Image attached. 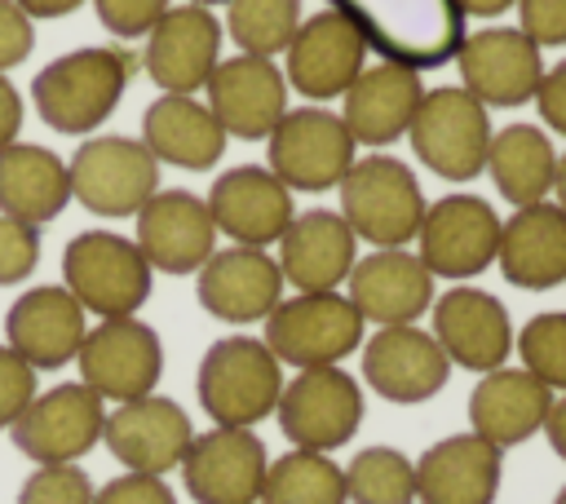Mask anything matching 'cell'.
<instances>
[{"mask_svg": "<svg viewBox=\"0 0 566 504\" xmlns=\"http://www.w3.org/2000/svg\"><path fill=\"white\" fill-rule=\"evenodd\" d=\"M133 53L119 44H84L62 57H53L31 80L35 115L62 133V137H88L102 128L115 106L124 102V88L133 80Z\"/></svg>", "mask_w": 566, "mask_h": 504, "instance_id": "cell-1", "label": "cell"}, {"mask_svg": "<svg viewBox=\"0 0 566 504\" xmlns=\"http://www.w3.org/2000/svg\"><path fill=\"white\" fill-rule=\"evenodd\" d=\"M376 53L411 71H429L455 57L464 44V13L455 0H327Z\"/></svg>", "mask_w": 566, "mask_h": 504, "instance_id": "cell-2", "label": "cell"}, {"mask_svg": "<svg viewBox=\"0 0 566 504\" xmlns=\"http://www.w3.org/2000/svg\"><path fill=\"white\" fill-rule=\"evenodd\" d=\"M199 407L212 424L252 429L256 420L274 416L283 393V363L270 354L261 336H221L199 358Z\"/></svg>", "mask_w": 566, "mask_h": 504, "instance_id": "cell-3", "label": "cell"}, {"mask_svg": "<svg viewBox=\"0 0 566 504\" xmlns=\"http://www.w3.org/2000/svg\"><path fill=\"white\" fill-rule=\"evenodd\" d=\"M340 217L371 248H407L424 221V190L416 172L394 155H363L340 177Z\"/></svg>", "mask_w": 566, "mask_h": 504, "instance_id": "cell-4", "label": "cell"}, {"mask_svg": "<svg viewBox=\"0 0 566 504\" xmlns=\"http://www.w3.org/2000/svg\"><path fill=\"white\" fill-rule=\"evenodd\" d=\"M155 270L142 248L115 230H84L62 248V287L97 318L137 314L150 301Z\"/></svg>", "mask_w": 566, "mask_h": 504, "instance_id": "cell-5", "label": "cell"}, {"mask_svg": "<svg viewBox=\"0 0 566 504\" xmlns=\"http://www.w3.org/2000/svg\"><path fill=\"white\" fill-rule=\"evenodd\" d=\"M363 314L345 292H296L265 318V345L283 367H340L363 349Z\"/></svg>", "mask_w": 566, "mask_h": 504, "instance_id": "cell-6", "label": "cell"}, {"mask_svg": "<svg viewBox=\"0 0 566 504\" xmlns=\"http://www.w3.org/2000/svg\"><path fill=\"white\" fill-rule=\"evenodd\" d=\"M491 115L486 106L464 93L460 84H442V88H424L407 141L416 150V159L438 172L442 181H469L486 168V146H491Z\"/></svg>", "mask_w": 566, "mask_h": 504, "instance_id": "cell-7", "label": "cell"}, {"mask_svg": "<svg viewBox=\"0 0 566 504\" xmlns=\"http://www.w3.org/2000/svg\"><path fill=\"white\" fill-rule=\"evenodd\" d=\"M270 150V172L296 195H323L336 190L340 177L349 172V164L358 159L354 137L345 128V119L327 106H287V115L274 124V133L265 137Z\"/></svg>", "mask_w": 566, "mask_h": 504, "instance_id": "cell-8", "label": "cell"}, {"mask_svg": "<svg viewBox=\"0 0 566 504\" xmlns=\"http://www.w3.org/2000/svg\"><path fill=\"white\" fill-rule=\"evenodd\" d=\"M71 172V199L97 217H137L146 199L159 190V159L142 146V137L106 133L75 146L66 159Z\"/></svg>", "mask_w": 566, "mask_h": 504, "instance_id": "cell-9", "label": "cell"}, {"mask_svg": "<svg viewBox=\"0 0 566 504\" xmlns=\"http://www.w3.org/2000/svg\"><path fill=\"white\" fill-rule=\"evenodd\" d=\"M363 385L340 367H305L292 380H283L279 393V429L301 451L332 455L336 447L354 442L363 424Z\"/></svg>", "mask_w": 566, "mask_h": 504, "instance_id": "cell-10", "label": "cell"}, {"mask_svg": "<svg viewBox=\"0 0 566 504\" xmlns=\"http://www.w3.org/2000/svg\"><path fill=\"white\" fill-rule=\"evenodd\" d=\"M75 367H80V380L102 402H133V398L155 393V385H159V376H164V340L137 314L97 318V327L84 332Z\"/></svg>", "mask_w": 566, "mask_h": 504, "instance_id": "cell-11", "label": "cell"}, {"mask_svg": "<svg viewBox=\"0 0 566 504\" xmlns=\"http://www.w3.org/2000/svg\"><path fill=\"white\" fill-rule=\"evenodd\" d=\"M106 402L84 385L66 380L27 402V411L13 420V447L35 464H80L102 442Z\"/></svg>", "mask_w": 566, "mask_h": 504, "instance_id": "cell-12", "label": "cell"}, {"mask_svg": "<svg viewBox=\"0 0 566 504\" xmlns=\"http://www.w3.org/2000/svg\"><path fill=\"white\" fill-rule=\"evenodd\" d=\"M500 212L482 195H442L416 230L420 261L433 279H478L500 252Z\"/></svg>", "mask_w": 566, "mask_h": 504, "instance_id": "cell-13", "label": "cell"}, {"mask_svg": "<svg viewBox=\"0 0 566 504\" xmlns=\"http://www.w3.org/2000/svg\"><path fill=\"white\" fill-rule=\"evenodd\" d=\"M429 318H433L429 332L442 345V354L451 358V367L486 376V371L504 367L513 354V318H509L504 301L486 287H473V283L447 287L442 296H433Z\"/></svg>", "mask_w": 566, "mask_h": 504, "instance_id": "cell-14", "label": "cell"}, {"mask_svg": "<svg viewBox=\"0 0 566 504\" xmlns=\"http://www.w3.org/2000/svg\"><path fill=\"white\" fill-rule=\"evenodd\" d=\"M265 464V442L252 429L212 424L208 433L190 438L177 469L195 504H261Z\"/></svg>", "mask_w": 566, "mask_h": 504, "instance_id": "cell-15", "label": "cell"}, {"mask_svg": "<svg viewBox=\"0 0 566 504\" xmlns=\"http://www.w3.org/2000/svg\"><path fill=\"white\" fill-rule=\"evenodd\" d=\"M363 66H367V44L336 9H318L301 18L292 44L283 49V80L305 102L345 97V88L363 75Z\"/></svg>", "mask_w": 566, "mask_h": 504, "instance_id": "cell-16", "label": "cell"}, {"mask_svg": "<svg viewBox=\"0 0 566 504\" xmlns=\"http://www.w3.org/2000/svg\"><path fill=\"white\" fill-rule=\"evenodd\" d=\"M226 27L203 4H172L150 31L142 49V66L159 93H199L221 62Z\"/></svg>", "mask_w": 566, "mask_h": 504, "instance_id": "cell-17", "label": "cell"}, {"mask_svg": "<svg viewBox=\"0 0 566 504\" xmlns=\"http://www.w3.org/2000/svg\"><path fill=\"white\" fill-rule=\"evenodd\" d=\"M451 62L460 66V88L482 106H522L544 80V49L517 27H486L464 35Z\"/></svg>", "mask_w": 566, "mask_h": 504, "instance_id": "cell-18", "label": "cell"}, {"mask_svg": "<svg viewBox=\"0 0 566 504\" xmlns=\"http://www.w3.org/2000/svg\"><path fill=\"white\" fill-rule=\"evenodd\" d=\"M363 380L371 385L376 398L416 407L442 393V385L451 380V358L442 354L433 332L416 323L376 327L371 340H363Z\"/></svg>", "mask_w": 566, "mask_h": 504, "instance_id": "cell-19", "label": "cell"}, {"mask_svg": "<svg viewBox=\"0 0 566 504\" xmlns=\"http://www.w3.org/2000/svg\"><path fill=\"white\" fill-rule=\"evenodd\" d=\"M190 438H195V424L186 407L164 393L115 402V411H106V424H102V442L124 464V473H150V477L172 473Z\"/></svg>", "mask_w": 566, "mask_h": 504, "instance_id": "cell-20", "label": "cell"}, {"mask_svg": "<svg viewBox=\"0 0 566 504\" xmlns=\"http://www.w3.org/2000/svg\"><path fill=\"white\" fill-rule=\"evenodd\" d=\"M203 93L226 137L239 141H265L274 124L287 115V80L283 66H274V57H252V53L221 57Z\"/></svg>", "mask_w": 566, "mask_h": 504, "instance_id": "cell-21", "label": "cell"}, {"mask_svg": "<svg viewBox=\"0 0 566 504\" xmlns=\"http://www.w3.org/2000/svg\"><path fill=\"white\" fill-rule=\"evenodd\" d=\"M208 212L217 234H226L239 248H270L292 225V190L265 168V164H239L221 172L208 190Z\"/></svg>", "mask_w": 566, "mask_h": 504, "instance_id": "cell-22", "label": "cell"}, {"mask_svg": "<svg viewBox=\"0 0 566 504\" xmlns=\"http://www.w3.org/2000/svg\"><path fill=\"white\" fill-rule=\"evenodd\" d=\"M84 332H88V314L62 283L27 287L4 309V345L35 371H57L75 363Z\"/></svg>", "mask_w": 566, "mask_h": 504, "instance_id": "cell-23", "label": "cell"}, {"mask_svg": "<svg viewBox=\"0 0 566 504\" xmlns=\"http://www.w3.org/2000/svg\"><path fill=\"white\" fill-rule=\"evenodd\" d=\"M133 243L159 274H199V265L217 252V225L199 195L155 190L137 212Z\"/></svg>", "mask_w": 566, "mask_h": 504, "instance_id": "cell-24", "label": "cell"}, {"mask_svg": "<svg viewBox=\"0 0 566 504\" xmlns=\"http://www.w3.org/2000/svg\"><path fill=\"white\" fill-rule=\"evenodd\" d=\"M345 296L354 301L363 323L398 327V323H416L420 314H429L438 292H433V274L424 270V261L416 252L371 248L367 256L354 261V270L345 279Z\"/></svg>", "mask_w": 566, "mask_h": 504, "instance_id": "cell-25", "label": "cell"}, {"mask_svg": "<svg viewBox=\"0 0 566 504\" xmlns=\"http://www.w3.org/2000/svg\"><path fill=\"white\" fill-rule=\"evenodd\" d=\"M199 305L221 323H261L283 301V270L265 248H217L195 279Z\"/></svg>", "mask_w": 566, "mask_h": 504, "instance_id": "cell-26", "label": "cell"}, {"mask_svg": "<svg viewBox=\"0 0 566 504\" xmlns=\"http://www.w3.org/2000/svg\"><path fill=\"white\" fill-rule=\"evenodd\" d=\"M504 451L486 438L447 433L416 460V504H495Z\"/></svg>", "mask_w": 566, "mask_h": 504, "instance_id": "cell-27", "label": "cell"}, {"mask_svg": "<svg viewBox=\"0 0 566 504\" xmlns=\"http://www.w3.org/2000/svg\"><path fill=\"white\" fill-rule=\"evenodd\" d=\"M274 261L283 270V283H292L296 292H340L358 261V234L336 208H310L292 217Z\"/></svg>", "mask_w": 566, "mask_h": 504, "instance_id": "cell-28", "label": "cell"}, {"mask_svg": "<svg viewBox=\"0 0 566 504\" xmlns=\"http://www.w3.org/2000/svg\"><path fill=\"white\" fill-rule=\"evenodd\" d=\"M553 398L557 393L544 380H535L526 367L504 363V367L478 376V385L469 393V429L478 438H486L491 447H500V451L522 447L535 433H544Z\"/></svg>", "mask_w": 566, "mask_h": 504, "instance_id": "cell-29", "label": "cell"}, {"mask_svg": "<svg viewBox=\"0 0 566 504\" xmlns=\"http://www.w3.org/2000/svg\"><path fill=\"white\" fill-rule=\"evenodd\" d=\"M424 97L420 71L398 66V62H376L363 66V75L345 88L340 97V119L354 137V146H394L398 137H407L411 115Z\"/></svg>", "mask_w": 566, "mask_h": 504, "instance_id": "cell-30", "label": "cell"}, {"mask_svg": "<svg viewBox=\"0 0 566 504\" xmlns=\"http://www.w3.org/2000/svg\"><path fill=\"white\" fill-rule=\"evenodd\" d=\"M226 141L230 137L208 111V102L190 93H159L142 115V146L168 168L208 172L221 164Z\"/></svg>", "mask_w": 566, "mask_h": 504, "instance_id": "cell-31", "label": "cell"}, {"mask_svg": "<svg viewBox=\"0 0 566 504\" xmlns=\"http://www.w3.org/2000/svg\"><path fill=\"white\" fill-rule=\"evenodd\" d=\"M495 261L504 279L526 292H548L566 283V212L553 199L513 208V217L500 225Z\"/></svg>", "mask_w": 566, "mask_h": 504, "instance_id": "cell-32", "label": "cell"}, {"mask_svg": "<svg viewBox=\"0 0 566 504\" xmlns=\"http://www.w3.org/2000/svg\"><path fill=\"white\" fill-rule=\"evenodd\" d=\"M71 203L66 159L40 141H9L0 150V212L27 225H49Z\"/></svg>", "mask_w": 566, "mask_h": 504, "instance_id": "cell-33", "label": "cell"}, {"mask_svg": "<svg viewBox=\"0 0 566 504\" xmlns=\"http://www.w3.org/2000/svg\"><path fill=\"white\" fill-rule=\"evenodd\" d=\"M482 172L495 181L500 199H509L513 208L539 203V199L553 195V177H557L553 137L535 124H509V128L491 133Z\"/></svg>", "mask_w": 566, "mask_h": 504, "instance_id": "cell-34", "label": "cell"}, {"mask_svg": "<svg viewBox=\"0 0 566 504\" xmlns=\"http://www.w3.org/2000/svg\"><path fill=\"white\" fill-rule=\"evenodd\" d=\"M261 504H349L345 469L323 451L292 447L287 455H274L265 464Z\"/></svg>", "mask_w": 566, "mask_h": 504, "instance_id": "cell-35", "label": "cell"}, {"mask_svg": "<svg viewBox=\"0 0 566 504\" xmlns=\"http://www.w3.org/2000/svg\"><path fill=\"white\" fill-rule=\"evenodd\" d=\"M349 504H416V460L398 447H363L345 464Z\"/></svg>", "mask_w": 566, "mask_h": 504, "instance_id": "cell-36", "label": "cell"}, {"mask_svg": "<svg viewBox=\"0 0 566 504\" xmlns=\"http://www.w3.org/2000/svg\"><path fill=\"white\" fill-rule=\"evenodd\" d=\"M239 53L274 57L292 44L301 27V0H226V22Z\"/></svg>", "mask_w": 566, "mask_h": 504, "instance_id": "cell-37", "label": "cell"}, {"mask_svg": "<svg viewBox=\"0 0 566 504\" xmlns=\"http://www.w3.org/2000/svg\"><path fill=\"white\" fill-rule=\"evenodd\" d=\"M513 349L535 380H544L553 393H566V309L526 318L513 336Z\"/></svg>", "mask_w": 566, "mask_h": 504, "instance_id": "cell-38", "label": "cell"}, {"mask_svg": "<svg viewBox=\"0 0 566 504\" xmlns=\"http://www.w3.org/2000/svg\"><path fill=\"white\" fill-rule=\"evenodd\" d=\"M93 482L80 464H35L22 482L18 504H93Z\"/></svg>", "mask_w": 566, "mask_h": 504, "instance_id": "cell-39", "label": "cell"}, {"mask_svg": "<svg viewBox=\"0 0 566 504\" xmlns=\"http://www.w3.org/2000/svg\"><path fill=\"white\" fill-rule=\"evenodd\" d=\"M40 265V230L0 212V287L31 279Z\"/></svg>", "mask_w": 566, "mask_h": 504, "instance_id": "cell-40", "label": "cell"}, {"mask_svg": "<svg viewBox=\"0 0 566 504\" xmlns=\"http://www.w3.org/2000/svg\"><path fill=\"white\" fill-rule=\"evenodd\" d=\"M93 9L115 40H146V31L172 9V0H93Z\"/></svg>", "mask_w": 566, "mask_h": 504, "instance_id": "cell-41", "label": "cell"}, {"mask_svg": "<svg viewBox=\"0 0 566 504\" xmlns=\"http://www.w3.org/2000/svg\"><path fill=\"white\" fill-rule=\"evenodd\" d=\"M35 393V367H27L9 345H0V429H13V420Z\"/></svg>", "mask_w": 566, "mask_h": 504, "instance_id": "cell-42", "label": "cell"}, {"mask_svg": "<svg viewBox=\"0 0 566 504\" xmlns=\"http://www.w3.org/2000/svg\"><path fill=\"white\" fill-rule=\"evenodd\" d=\"M517 31L539 49L566 44V0H517Z\"/></svg>", "mask_w": 566, "mask_h": 504, "instance_id": "cell-43", "label": "cell"}, {"mask_svg": "<svg viewBox=\"0 0 566 504\" xmlns=\"http://www.w3.org/2000/svg\"><path fill=\"white\" fill-rule=\"evenodd\" d=\"M93 504H177L172 486L150 473H119L93 491Z\"/></svg>", "mask_w": 566, "mask_h": 504, "instance_id": "cell-44", "label": "cell"}, {"mask_svg": "<svg viewBox=\"0 0 566 504\" xmlns=\"http://www.w3.org/2000/svg\"><path fill=\"white\" fill-rule=\"evenodd\" d=\"M31 49H35L31 18L18 9V0H0V71L9 75V66H22Z\"/></svg>", "mask_w": 566, "mask_h": 504, "instance_id": "cell-45", "label": "cell"}, {"mask_svg": "<svg viewBox=\"0 0 566 504\" xmlns=\"http://www.w3.org/2000/svg\"><path fill=\"white\" fill-rule=\"evenodd\" d=\"M531 102L539 106V119L548 124V133L566 137V57L557 66H544V80Z\"/></svg>", "mask_w": 566, "mask_h": 504, "instance_id": "cell-46", "label": "cell"}, {"mask_svg": "<svg viewBox=\"0 0 566 504\" xmlns=\"http://www.w3.org/2000/svg\"><path fill=\"white\" fill-rule=\"evenodd\" d=\"M22 93L13 88V80L0 71V150L9 146V141H18V133H22Z\"/></svg>", "mask_w": 566, "mask_h": 504, "instance_id": "cell-47", "label": "cell"}, {"mask_svg": "<svg viewBox=\"0 0 566 504\" xmlns=\"http://www.w3.org/2000/svg\"><path fill=\"white\" fill-rule=\"evenodd\" d=\"M544 433H548V447L566 460V393H562V398H553L548 420H544Z\"/></svg>", "mask_w": 566, "mask_h": 504, "instance_id": "cell-48", "label": "cell"}, {"mask_svg": "<svg viewBox=\"0 0 566 504\" xmlns=\"http://www.w3.org/2000/svg\"><path fill=\"white\" fill-rule=\"evenodd\" d=\"M84 0H18V9L35 22V18H66V13H75Z\"/></svg>", "mask_w": 566, "mask_h": 504, "instance_id": "cell-49", "label": "cell"}, {"mask_svg": "<svg viewBox=\"0 0 566 504\" xmlns=\"http://www.w3.org/2000/svg\"><path fill=\"white\" fill-rule=\"evenodd\" d=\"M464 18H500L504 9H513L517 0H455Z\"/></svg>", "mask_w": 566, "mask_h": 504, "instance_id": "cell-50", "label": "cell"}, {"mask_svg": "<svg viewBox=\"0 0 566 504\" xmlns=\"http://www.w3.org/2000/svg\"><path fill=\"white\" fill-rule=\"evenodd\" d=\"M553 203L566 212V150L557 155V177H553Z\"/></svg>", "mask_w": 566, "mask_h": 504, "instance_id": "cell-51", "label": "cell"}, {"mask_svg": "<svg viewBox=\"0 0 566 504\" xmlns=\"http://www.w3.org/2000/svg\"><path fill=\"white\" fill-rule=\"evenodd\" d=\"M186 4H203V9H212V4H226V0H186Z\"/></svg>", "mask_w": 566, "mask_h": 504, "instance_id": "cell-52", "label": "cell"}, {"mask_svg": "<svg viewBox=\"0 0 566 504\" xmlns=\"http://www.w3.org/2000/svg\"><path fill=\"white\" fill-rule=\"evenodd\" d=\"M553 504H566V486H562V491H557V495H553Z\"/></svg>", "mask_w": 566, "mask_h": 504, "instance_id": "cell-53", "label": "cell"}]
</instances>
